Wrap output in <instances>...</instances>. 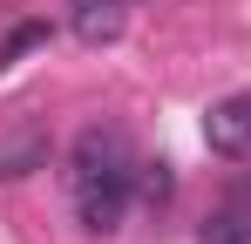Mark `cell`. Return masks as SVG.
Masks as SVG:
<instances>
[{
  "label": "cell",
  "instance_id": "cell-1",
  "mask_svg": "<svg viewBox=\"0 0 251 244\" xmlns=\"http://www.w3.org/2000/svg\"><path fill=\"white\" fill-rule=\"evenodd\" d=\"M68 190H75V217H82V231L109 238V231L123 224L129 197H136V156H129L123 129L88 122L82 136H75V149H68Z\"/></svg>",
  "mask_w": 251,
  "mask_h": 244
},
{
  "label": "cell",
  "instance_id": "cell-2",
  "mask_svg": "<svg viewBox=\"0 0 251 244\" xmlns=\"http://www.w3.org/2000/svg\"><path fill=\"white\" fill-rule=\"evenodd\" d=\"M204 143L217 156H251V95H224L204 116Z\"/></svg>",
  "mask_w": 251,
  "mask_h": 244
},
{
  "label": "cell",
  "instance_id": "cell-3",
  "mask_svg": "<svg viewBox=\"0 0 251 244\" xmlns=\"http://www.w3.org/2000/svg\"><path fill=\"white\" fill-rule=\"evenodd\" d=\"M197 244H251V190H238V197L224 203V210L204 224V238H197Z\"/></svg>",
  "mask_w": 251,
  "mask_h": 244
},
{
  "label": "cell",
  "instance_id": "cell-4",
  "mask_svg": "<svg viewBox=\"0 0 251 244\" xmlns=\"http://www.w3.org/2000/svg\"><path fill=\"white\" fill-rule=\"evenodd\" d=\"M75 34H82L88 48L116 41L123 34V0H82V7H75Z\"/></svg>",
  "mask_w": 251,
  "mask_h": 244
},
{
  "label": "cell",
  "instance_id": "cell-5",
  "mask_svg": "<svg viewBox=\"0 0 251 244\" xmlns=\"http://www.w3.org/2000/svg\"><path fill=\"white\" fill-rule=\"evenodd\" d=\"M27 48H48V21H21L14 34L0 41V68H14V61H21Z\"/></svg>",
  "mask_w": 251,
  "mask_h": 244
},
{
  "label": "cell",
  "instance_id": "cell-6",
  "mask_svg": "<svg viewBox=\"0 0 251 244\" xmlns=\"http://www.w3.org/2000/svg\"><path fill=\"white\" fill-rule=\"evenodd\" d=\"M34 163H48V143H41V136H27V143L0 149V176H27Z\"/></svg>",
  "mask_w": 251,
  "mask_h": 244
},
{
  "label": "cell",
  "instance_id": "cell-7",
  "mask_svg": "<svg viewBox=\"0 0 251 244\" xmlns=\"http://www.w3.org/2000/svg\"><path fill=\"white\" fill-rule=\"evenodd\" d=\"M136 190L150 203H163L170 197V163H136Z\"/></svg>",
  "mask_w": 251,
  "mask_h": 244
}]
</instances>
